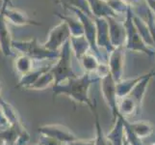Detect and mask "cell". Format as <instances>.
<instances>
[{
  "label": "cell",
  "instance_id": "6da1fadb",
  "mask_svg": "<svg viewBox=\"0 0 155 145\" xmlns=\"http://www.w3.org/2000/svg\"><path fill=\"white\" fill-rule=\"evenodd\" d=\"M97 80H100V78L97 74L83 73L81 76L53 85L52 98L55 100L58 96H67L75 103L88 106L94 114L97 112V107L90 99V88L91 85Z\"/></svg>",
  "mask_w": 155,
  "mask_h": 145
},
{
  "label": "cell",
  "instance_id": "7a4b0ae2",
  "mask_svg": "<svg viewBox=\"0 0 155 145\" xmlns=\"http://www.w3.org/2000/svg\"><path fill=\"white\" fill-rule=\"evenodd\" d=\"M124 27L126 31V40L124 47L125 50L136 52H143L148 56H153L155 54V48L149 47L143 40L140 33L133 21V11L131 7L128 8L125 14Z\"/></svg>",
  "mask_w": 155,
  "mask_h": 145
},
{
  "label": "cell",
  "instance_id": "3957f363",
  "mask_svg": "<svg viewBox=\"0 0 155 145\" xmlns=\"http://www.w3.org/2000/svg\"><path fill=\"white\" fill-rule=\"evenodd\" d=\"M13 48L20 51L23 55L30 57L33 60L56 61L60 56V51H52L47 50L44 44H40L37 38L28 41H13Z\"/></svg>",
  "mask_w": 155,
  "mask_h": 145
},
{
  "label": "cell",
  "instance_id": "277c9868",
  "mask_svg": "<svg viewBox=\"0 0 155 145\" xmlns=\"http://www.w3.org/2000/svg\"><path fill=\"white\" fill-rule=\"evenodd\" d=\"M72 50L69 40L60 50V56L51 67V73L55 78V84L61 83L78 77L72 67Z\"/></svg>",
  "mask_w": 155,
  "mask_h": 145
},
{
  "label": "cell",
  "instance_id": "5b68a950",
  "mask_svg": "<svg viewBox=\"0 0 155 145\" xmlns=\"http://www.w3.org/2000/svg\"><path fill=\"white\" fill-rule=\"evenodd\" d=\"M67 10L73 12L76 17L82 21V23L84 25V36L86 37V39L88 40L91 46V50L99 59V61L101 63H104L103 60H106V64H107V56L101 53V50L98 48L97 44V25H95L94 22V19L90 18L89 16H87L82 11H80L76 8L69 7Z\"/></svg>",
  "mask_w": 155,
  "mask_h": 145
},
{
  "label": "cell",
  "instance_id": "8992f818",
  "mask_svg": "<svg viewBox=\"0 0 155 145\" xmlns=\"http://www.w3.org/2000/svg\"><path fill=\"white\" fill-rule=\"evenodd\" d=\"M100 90L105 103L110 109L115 120L119 116V110H117L119 97L117 94V82L111 74H106L100 79Z\"/></svg>",
  "mask_w": 155,
  "mask_h": 145
},
{
  "label": "cell",
  "instance_id": "52a82bcc",
  "mask_svg": "<svg viewBox=\"0 0 155 145\" xmlns=\"http://www.w3.org/2000/svg\"><path fill=\"white\" fill-rule=\"evenodd\" d=\"M40 136H49L61 141L65 145L71 143L78 138L71 129L61 124H46L38 128Z\"/></svg>",
  "mask_w": 155,
  "mask_h": 145
},
{
  "label": "cell",
  "instance_id": "ba28073f",
  "mask_svg": "<svg viewBox=\"0 0 155 145\" xmlns=\"http://www.w3.org/2000/svg\"><path fill=\"white\" fill-rule=\"evenodd\" d=\"M71 36V30H69L67 22L61 20L60 23L50 30L48 39L45 43H44V46L49 50L60 51L63 46L69 40Z\"/></svg>",
  "mask_w": 155,
  "mask_h": 145
},
{
  "label": "cell",
  "instance_id": "9c48e42d",
  "mask_svg": "<svg viewBox=\"0 0 155 145\" xmlns=\"http://www.w3.org/2000/svg\"><path fill=\"white\" fill-rule=\"evenodd\" d=\"M125 47H120L114 48L107 57V65H108L111 76L114 78L116 82H119L124 78V58H125Z\"/></svg>",
  "mask_w": 155,
  "mask_h": 145
},
{
  "label": "cell",
  "instance_id": "30bf717a",
  "mask_svg": "<svg viewBox=\"0 0 155 145\" xmlns=\"http://www.w3.org/2000/svg\"><path fill=\"white\" fill-rule=\"evenodd\" d=\"M94 22L97 25V44L100 50H104L107 57L109 53L114 50L111 44L109 24L107 18H94Z\"/></svg>",
  "mask_w": 155,
  "mask_h": 145
},
{
  "label": "cell",
  "instance_id": "8fae6325",
  "mask_svg": "<svg viewBox=\"0 0 155 145\" xmlns=\"http://www.w3.org/2000/svg\"><path fill=\"white\" fill-rule=\"evenodd\" d=\"M109 24V33L111 44L115 48L124 47L126 40V31L124 27V21H120L117 18H107Z\"/></svg>",
  "mask_w": 155,
  "mask_h": 145
},
{
  "label": "cell",
  "instance_id": "7c38bea8",
  "mask_svg": "<svg viewBox=\"0 0 155 145\" xmlns=\"http://www.w3.org/2000/svg\"><path fill=\"white\" fill-rule=\"evenodd\" d=\"M13 39L9 30L7 19L4 16L3 10H0V51L5 56H12L13 50Z\"/></svg>",
  "mask_w": 155,
  "mask_h": 145
},
{
  "label": "cell",
  "instance_id": "4fadbf2b",
  "mask_svg": "<svg viewBox=\"0 0 155 145\" xmlns=\"http://www.w3.org/2000/svg\"><path fill=\"white\" fill-rule=\"evenodd\" d=\"M4 12V16L6 19H9L11 22L15 25L22 26V25H41V22L36 21L34 19H30L25 13L20 12L18 10H15L13 8H9L7 6H2L1 8Z\"/></svg>",
  "mask_w": 155,
  "mask_h": 145
},
{
  "label": "cell",
  "instance_id": "5bb4252c",
  "mask_svg": "<svg viewBox=\"0 0 155 145\" xmlns=\"http://www.w3.org/2000/svg\"><path fill=\"white\" fill-rule=\"evenodd\" d=\"M154 76H155V70H152L151 72L147 73L146 77L143 78L141 81L132 89L130 94L128 95V96H130L132 99H134V101L137 103L138 107H139V109H140V110H141L143 99H145V96H146L147 90V87H148V84H149V82H150V80L152 79V78Z\"/></svg>",
  "mask_w": 155,
  "mask_h": 145
},
{
  "label": "cell",
  "instance_id": "9a60e30c",
  "mask_svg": "<svg viewBox=\"0 0 155 145\" xmlns=\"http://www.w3.org/2000/svg\"><path fill=\"white\" fill-rule=\"evenodd\" d=\"M107 138L113 145H124L125 138V126L124 118L119 115L114 120V125L109 133H106Z\"/></svg>",
  "mask_w": 155,
  "mask_h": 145
},
{
  "label": "cell",
  "instance_id": "2e32d148",
  "mask_svg": "<svg viewBox=\"0 0 155 145\" xmlns=\"http://www.w3.org/2000/svg\"><path fill=\"white\" fill-rule=\"evenodd\" d=\"M52 65L53 64H51V65L42 66L41 68H35L34 70H32L30 73L21 76L19 81L17 85V87L18 88H23V89H29L32 85H33L37 80L41 77V74H44L45 72L49 71L52 67Z\"/></svg>",
  "mask_w": 155,
  "mask_h": 145
},
{
  "label": "cell",
  "instance_id": "e0dca14e",
  "mask_svg": "<svg viewBox=\"0 0 155 145\" xmlns=\"http://www.w3.org/2000/svg\"><path fill=\"white\" fill-rule=\"evenodd\" d=\"M91 11H92L93 16L94 18H117L119 15L116 14L108 3L103 1V0H87Z\"/></svg>",
  "mask_w": 155,
  "mask_h": 145
},
{
  "label": "cell",
  "instance_id": "ac0fdd59",
  "mask_svg": "<svg viewBox=\"0 0 155 145\" xmlns=\"http://www.w3.org/2000/svg\"><path fill=\"white\" fill-rule=\"evenodd\" d=\"M117 110H119V115L122 116L125 119L132 117L140 111L137 103L130 96H125L124 98L119 99Z\"/></svg>",
  "mask_w": 155,
  "mask_h": 145
},
{
  "label": "cell",
  "instance_id": "d6986e66",
  "mask_svg": "<svg viewBox=\"0 0 155 145\" xmlns=\"http://www.w3.org/2000/svg\"><path fill=\"white\" fill-rule=\"evenodd\" d=\"M126 123L127 126L132 131V133L141 139L150 136L153 133V127L149 121L138 120V121L128 122L126 119Z\"/></svg>",
  "mask_w": 155,
  "mask_h": 145
},
{
  "label": "cell",
  "instance_id": "ffe728a7",
  "mask_svg": "<svg viewBox=\"0 0 155 145\" xmlns=\"http://www.w3.org/2000/svg\"><path fill=\"white\" fill-rule=\"evenodd\" d=\"M146 77V74H140L134 78H122L120 81L117 82V94L119 99L124 98L125 96H128L136 85L141 81V80Z\"/></svg>",
  "mask_w": 155,
  "mask_h": 145
},
{
  "label": "cell",
  "instance_id": "44dd1931",
  "mask_svg": "<svg viewBox=\"0 0 155 145\" xmlns=\"http://www.w3.org/2000/svg\"><path fill=\"white\" fill-rule=\"evenodd\" d=\"M69 42H71L73 54L78 59V61L86 54V53H88L91 50V46L85 36H80V37L71 36Z\"/></svg>",
  "mask_w": 155,
  "mask_h": 145
},
{
  "label": "cell",
  "instance_id": "7402d4cb",
  "mask_svg": "<svg viewBox=\"0 0 155 145\" xmlns=\"http://www.w3.org/2000/svg\"><path fill=\"white\" fill-rule=\"evenodd\" d=\"M79 62L83 69V73L87 74H95L99 69L100 65L102 64L92 51H89L88 53H86L80 59Z\"/></svg>",
  "mask_w": 155,
  "mask_h": 145
},
{
  "label": "cell",
  "instance_id": "603a6c76",
  "mask_svg": "<svg viewBox=\"0 0 155 145\" xmlns=\"http://www.w3.org/2000/svg\"><path fill=\"white\" fill-rule=\"evenodd\" d=\"M58 18H60L61 20L66 21L69 30H71V34L72 37H80L84 36V25L82 23V21L80 20L77 17L73 18L71 16H66L56 13L55 14Z\"/></svg>",
  "mask_w": 155,
  "mask_h": 145
},
{
  "label": "cell",
  "instance_id": "cb8c5ba5",
  "mask_svg": "<svg viewBox=\"0 0 155 145\" xmlns=\"http://www.w3.org/2000/svg\"><path fill=\"white\" fill-rule=\"evenodd\" d=\"M133 21H134V24L138 29V32L140 33L143 40L146 42V44L148 45L149 47L155 48L151 33H150V31H149V28L147 24L146 23V21L141 17H139L138 15H136L134 12H133Z\"/></svg>",
  "mask_w": 155,
  "mask_h": 145
},
{
  "label": "cell",
  "instance_id": "d4e9b609",
  "mask_svg": "<svg viewBox=\"0 0 155 145\" xmlns=\"http://www.w3.org/2000/svg\"><path fill=\"white\" fill-rule=\"evenodd\" d=\"M0 107H1L3 114L7 119L9 125H18L22 123L18 110L8 102L5 101L2 97H0Z\"/></svg>",
  "mask_w": 155,
  "mask_h": 145
},
{
  "label": "cell",
  "instance_id": "484cf974",
  "mask_svg": "<svg viewBox=\"0 0 155 145\" xmlns=\"http://www.w3.org/2000/svg\"><path fill=\"white\" fill-rule=\"evenodd\" d=\"M135 7L140 9V13L143 14V16H139V17H141L147 24L149 31H150V33H151L153 42H154V46H155V14L148 8L147 4H145V5L139 4Z\"/></svg>",
  "mask_w": 155,
  "mask_h": 145
},
{
  "label": "cell",
  "instance_id": "4316f807",
  "mask_svg": "<svg viewBox=\"0 0 155 145\" xmlns=\"http://www.w3.org/2000/svg\"><path fill=\"white\" fill-rule=\"evenodd\" d=\"M58 2L65 9H68L69 7L76 8L80 11H82L83 13L89 16L90 18L94 19L87 0H58Z\"/></svg>",
  "mask_w": 155,
  "mask_h": 145
},
{
  "label": "cell",
  "instance_id": "83f0119b",
  "mask_svg": "<svg viewBox=\"0 0 155 145\" xmlns=\"http://www.w3.org/2000/svg\"><path fill=\"white\" fill-rule=\"evenodd\" d=\"M54 83H55V78H54V76H53V74L51 73V69H50L49 71H47L44 74H41V77L37 80L28 90L41 91L50 86H53Z\"/></svg>",
  "mask_w": 155,
  "mask_h": 145
},
{
  "label": "cell",
  "instance_id": "f1b7e54d",
  "mask_svg": "<svg viewBox=\"0 0 155 145\" xmlns=\"http://www.w3.org/2000/svg\"><path fill=\"white\" fill-rule=\"evenodd\" d=\"M33 59L26 55H20L18 56L15 61V70L21 74V76L30 73L32 70H34V64H33Z\"/></svg>",
  "mask_w": 155,
  "mask_h": 145
},
{
  "label": "cell",
  "instance_id": "f546056e",
  "mask_svg": "<svg viewBox=\"0 0 155 145\" xmlns=\"http://www.w3.org/2000/svg\"><path fill=\"white\" fill-rule=\"evenodd\" d=\"M94 123H95V137H94V145H113L106 136V133L103 132L99 122V116L97 111L94 112Z\"/></svg>",
  "mask_w": 155,
  "mask_h": 145
},
{
  "label": "cell",
  "instance_id": "4dcf8cb0",
  "mask_svg": "<svg viewBox=\"0 0 155 145\" xmlns=\"http://www.w3.org/2000/svg\"><path fill=\"white\" fill-rule=\"evenodd\" d=\"M108 5L119 16L121 14H126L128 8H129V6L125 4L122 0H112V1L108 2Z\"/></svg>",
  "mask_w": 155,
  "mask_h": 145
},
{
  "label": "cell",
  "instance_id": "1f68e13d",
  "mask_svg": "<svg viewBox=\"0 0 155 145\" xmlns=\"http://www.w3.org/2000/svg\"><path fill=\"white\" fill-rule=\"evenodd\" d=\"M39 141L41 142V145H65L64 143L57 140L55 138H52L49 136H41Z\"/></svg>",
  "mask_w": 155,
  "mask_h": 145
},
{
  "label": "cell",
  "instance_id": "d6a6232c",
  "mask_svg": "<svg viewBox=\"0 0 155 145\" xmlns=\"http://www.w3.org/2000/svg\"><path fill=\"white\" fill-rule=\"evenodd\" d=\"M67 145H94V137L92 139H80L77 138L76 140H74Z\"/></svg>",
  "mask_w": 155,
  "mask_h": 145
},
{
  "label": "cell",
  "instance_id": "836d02e7",
  "mask_svg": "<svg viewBox=\"0 0 155 145\" xmlns=\"http://www.w3.org/2000/svg\"><path fill=\"white\" fill-rule=\"evenodd\" d=\"M125 4H127L129 7H135L137 5H139L141 3V0H122Z\"/></svg>",
  "mask_w": 155,
  "mask_h": 145
},
{
  "label": "cell",
  "instance_id": "e575fe53",
  "mask_svg": "<svg viewBox=\"0 0 155 145\" xmlns=\"http://www.w3.org/2000/svg\"><path fill=\"white\" fill-rule=\"evenodd\" d=\"M8 125H9L8 121L6 118H5V116L3 114V111L1 109V107H0V126L4 127V126H8Z\"/></svg>",
  "mask_w": 155,
  "mask_h": 145
},
{
  "label": "cell",
  "instance_id": "d590c367",
  "mask_svg": "<svg viewBox=\"0 0 155 145\" xmlns=\"http://www.w3.org/2000/svg\"><path fill=\"white\" fill-rule=\"evenodd\" d=\"M145 2L148 6V8L155 14V0H145Z\"/></svg>",
  "mask_w": 155,
  "mask_h": 145
},
{
  "label": "cell",
  "instance_id": "8d00e7d4",
  "mask_svg": "<svg viewBox=\"0 0 155 145\" xmlns=\"http://www.w3.org/2000/svg\"><path fill=\"white\" fill-rule=\"evenodd\" d=\"M0 145H7L6 143V140L4 139L2 133H1V131H0Z\"/></svg>",
  "mask_w": 155,
  "mask_h": 145
},
{
  "label": "cell",
  "instance_id": "74e56055",
  "mask_svg": "<svg viewBox=\"0 0 155 145\" xmlns=\"http://www.w3.org/2000/svg\"><path fill=\"white\" fill-rule=\"evenodd\" d=\"M11 5V2L9 1V0H3V6H7L8 7V5Z\"/></svg>",
  "mask_w": 155,
  "mask_h": 145
},
{
  "label": "cell",
  "instance_id": "f35d334b",
  "mask_svg": "<svg viewBox=\"0 0 155 145\" xmlns=\"http://www.w3.org/2000/svg\"><path fill=\"white\" fill-rule=\"evenodd\" d=\"M124 145H131L129 142H128V140H127V138H126V136H125V138H124Z\"/></svg>",
  "mask_w": 155,
  "mask_h": 145
},
{
  "label": "cell",
  "instance_id": "ab89813d",
  "mask_svg": "<svg viewBox=\"0 0 155 145\" xmlns=\"http://www.w3.org/2000/svg\"><path fill=\"white\" fill-rule=\"evenodd\" d=\"M1 91H2V86H1V83H0V97H1Z\"/></svg>",
  "mask_w": 155,
  "mask_h": 145
},
{
  "label": "cell",
  "instance_id": "60d3db41",
  "mask_svg": "<svg viewBox=\"0 0 155 145\" xmlns=\"http://www.w3.org/2000/svg\"><path fill=\"white\" fill-rule=\"evenodd\" d=\"M32 145H41V142L39 141V142H37V143H34V144H32Z\"/></svg>",
  "mask_w": 155,
  "mask_h": 145
},
{
  "label": "cell",
  "instance_id": "b9f144b4",
  "mask_svg": "<svg viewBox=\"0 0 155 145\" xmlns=\"http://www.w3.org/2000/svg\"><path fill=\"white\" fill-rule=\"evenodd\" d=\"M103 1H105V2H107V3H108L109 1H112V0H103Z\"/></svg>",
  "mask_w": 155,
  "mask_h": 145
},
{
  "label": "cell",
  "instance_id": "7bdbcfd3",
  "mask_svg": "<svg viewBox=\"0 0 155 145\" xmlns=\"http://www.w3.org/2000/svg\"><path fill=\"white\" fill-rule=\"evenodd\" d=\"M150 145H155V142H154V143H152V144H150Z\"/></svg>",
  "mask_w": 155,
  "mask_h": 145
},
{
  "label": "cell",
  "instance_id": "ee69618b",
  "mask_svg": "<svg viewBox=\"0 0 155 145\" xmlns=\"http://www.w3.org/2000/svg\"><path fill=\"white\" fill-rule=\"evenodd\" d=\"M9 1H10V2H11V0H9Z\"/></svg>",
  "mask_w": 155,
  "mask_h": 145
}]
</instances>
